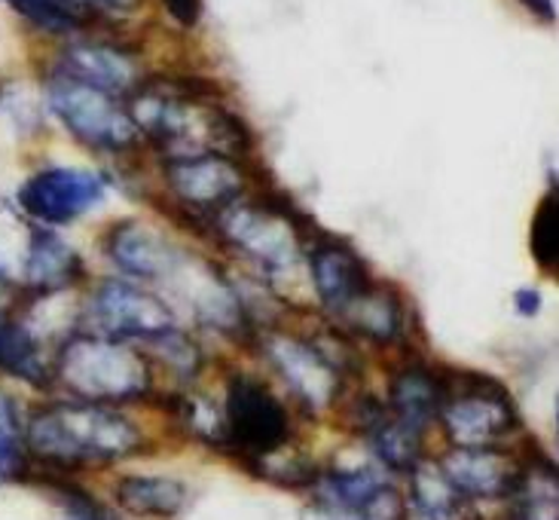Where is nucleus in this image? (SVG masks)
Masks as SVG:
<instances>
[{"instance_id":"obj_20","label":"nucleus","mask_w":559,"mask_h":520,"mask_svg":"<svg viewBox=\"0 0 559 520\" xmlns=\"http://www.w3.org/2000/svg\"><path fill=\"white\" fill-rule=\"evenodd\" d=\"M114 499L138 518H175L187 505V487L175 477H122Z\"/></svg>"},{"instance_id":"obj_1","label":"nucleus","mask_w":559,"mask_h":520,"mask_svg":"<svg viewBox=\"0 0 559 520\" xmlns=\"http://www.w3.org/2000/svg\"><path fill=\"white\" fill-rule=\"evenodd\" d=\"M25 447L31 462L61 474L135 453L141 428L105 404L59 401L37 407L25 419Z\"/></svg>"},{"instance_id":"obj_3","label":"nucleus","mask_w":559,"mask_h":520,"mask_svg":"<svg viewBox=\"0 0 559 520\" xmlns=\"http://www.w3.org/2000/svg\"><path fill=\"white\" fill-rule=\"evenodd\" d=\"M229 251L251 260L263 275L290 273L302 255V221L278 193L236 199L212 221Z\"/></svg>"},{"instance_id":"obj_18","label":"nucleus","mask_w":559,"mask_h":520,"mask_svg":"<svg viewBox=\"0 0 559 520\" xmlns=\"http://www.w3.org/2000/svg\"><path fill=\"white\" fill-rule=\"evenodd\" d=\"M361 435L370 444L373 457L389 469V472H413L423 462V428L409 426L397 419L385 404H373V411L364 416Z\"/></svg>"},{"instance_id":"obj_17","label":"nucleus","mask_w":559,"mask_h":520,"mask_svg":"<svg viewBox=\"0 0 559 520\" xmlns=\"http://www.w3.org/2000/svg\"><path fill=\"white\" fill-rule=\"evenodd\" d=\"M0 374L37 389L52 386V358L46 355L44 336L34 334L19 312L0 316Z\"/></svg>"},{"instance_id":"obj_11","label":"nucleus","mask_w":559,"mask_h":520,"mask_svg":"<svg viewBox=\"0 0 559 520\" xmlns=\"http://www.w3.org/2000/svg\"><path fill=\"white\" fill-rule=\"evenodd\" d=\"M438 465L447 481L471 503L511 499L530 477V459H516L499 447H455Z\"/></svg>"},{"instance_id":"obj_30","label":"nucleus","mask_w":559,"mask_h":520,"mask_svg":"<svg viewBox=\"0 0 559 520\" xmlns=\"http://www.w3.org/2000/svg\"><path fill=\"white\" fill-rule=\"evenodd\" d=\"M530 13H535L538 19H545V22H550V19H557V7H554V0H520Z\"/></svg>"},{"instance_id":"obj_14","label":"nucleus","mask_w":559,"mask_h":520,"mask_svg":"<svg viewBox=\"0 0 559 520\" xmlns=\"http://www.w3.org/2000/svg\"><path fill=\"white\" fill-rule=\"evenodd\" d=\"M407 300L389 282H370L352 304L336 316L348 331L364 340H373L379 346H392L407 336Z\"/></svg>"},{"instance_id":"obj_8","label":"nucleus","mask_w":559,"mask_h":520,"mask_svg":"<svg viewBox=\"0 0 559 520\" xmlns=\"http://www.w3.org/2000/svg\"><path fill=\"white\" fill-rule=\"evenodd\" d=\"M224 450L245 469L260 457H270L290 444V419L285 404L266 382L254 377H233L224 401Z\"/></svg>"},{"instance_id":"obj_7","label":"nucleus","mask_w":559,"mask_h":520,"mask_svg":"<svg viewBox=\"0 0 559 520\" xmlns=\"http://www.w3.org/2000/svg\"><path fill=\"white\" fill-rule=\"evenodd\" d=\"M260 350L270 358V365L278 370V377L287 382V389L300 398L309 411H324L340 398L343 389V374L348 362L340 355L348 350L346 340L336 334L331 340H309V336L285 334V331H273L260 340Z\"/></svg>"},{"instance_id":"obj_12","label":"nucleus","mask_w":559,"mask_h":520,"mask_svg":"<svg viewBox=\"0 0 559 520\" xmlns=\"http://www.w3.org/2000/svg\"><path fill=\"white\" fill-rule=\"evenodd\" d=\"M52 74L95 86L114 98L132 95L144 83L132 52L120 44H102V40H74L64 46Z\"/></svg>"},{"instance_id":"obj_15","label":"nucleus","mask_w":559,"mask_h":520,"mask_svg":"<svg viewBox=\"0 0 559 520\" xmlns=\"http://www.w3.org/2000/svg\"><path fill=\"white\" fill-rule=\"evenodd\" d=\"M83 275H86V267H83V258L76 255L74 245L61 239L56 229L37 227L25 279H22L25 300L46 297V294H64L74 288Z\"/></svg>"},{"instance_id":"obj_4","label":"nucleus","mask_w":559,"mask_h":520,"mask_svg":"<svg viewBox=\"0 0 559 520\" xmlns=\"http://www.w3.org/2000/svg\"><path fill=\"white\" fill-rule=\"evenodd\" d=\"M438 419L459 447H492L520 428V413L504 382L477 370L450 367Z\"/></svg>"},{"instance_id":"obj_10","label":"nucleus","mask_w":559,"mask_h":520,"mask_svg":"<svg viewBox=\"0 0 559 520\" xmlns=\"http://www.w3.org/2000/svg\"><path fill=\"white\" fill-rule=\"evenodd\" d=\"M107 181L92 168L46 166L19 187L15 205L40 227H68L105 202Z\"/></svg>"},{"instance_id":"obj_2","label":"nucleus","mask_w":559,"mask_h":520,"mask_svg":"<svg viewBox=\"0 0 559 520\" xmlns=\"http://www.w3.org/2000/svg\"><path fill=\"white\" fill-rule=\"evenodd\" d=\"M52 382L74 401L117 407L151 395L153 367L129 343L74 331L52 355Z\"/></svg>"},{"instance_id":"obj_26","label":"nucleus","mask_w":559,"mask_h":520,"mask_svg":"<svg viewBox=\"0 0 559 520\" xmlns=\"http://www.w3.org/2000/svg\"><path fill=\"white\" fill-rule=\"evenodd\" d=\"M514 503L508 508L504 520H557V489H547V493H532L530 477L523 489L511 496Z\"/></svg>"},{"instance_id":"obj_9","label":"nucleus","mask_w":559,"mask_h":520,"mask_svg":"<svg viewBox=\"0 0 559 520\" xmlns=\"http://www.w3.org/2000/svg\"><path fill=\"white\" fill-rule=\"evenodd\" d=\"M168 197L187 212V217L214 221L227 205L245 197L248 175L239 159H229L224 153H199L163 163Z\"/></svg>"},{"instance_id":"obj_24","label":"nucleus","mask_w":559,"mask_h":520,"mask_svg":"<svg viewBox=\"0 0 559 520\" xmlns=\"http://www.w3.org/2000/svg\"><path fill=\"white\" fill-rule=\"evenodd\" d=\"M15 13L22 15L28 25H34L52 37H71L76 31L86 28V10H80L68 0H10Z\"/></svg>"},{"instance_id":"obj_16","label":"nucleus","mask_w":559,"mask_h":520,"mask_svg":"<svg viewBox=\"0 0 559 520\" xmlns=\"http://www.w3.org/2000/svg\"><path fill=\"white\" fill-rule=\"evenodd\" d=\"M447 395V367L409 362L401 370H394L389 382V411L409 426L428 428L435 423Z\"/></svg>"},{"instance_id":"obj_21","label":"nucleus","mask_w":559,"mask_h":520,"mask_svg":"<svg viewBox=\"0 0 559 520\" xmlns=\"http://www.w3.org/2000/svg\"><path fill=\"white\" fill-rule=\"evenodd\" d=\"M37 227L40 224H34L15 202L0 197V275H7L19 288H22V279H25V267H28V255L34 236H37Z\"/></svg>"},{"instance_id":"obj_25","label":"nucleus","mask_w":559,"mask_h":520,"mask_svg":"<svg viewBox=\"0 0 559 520\" xmlns=\"http://www.w3.org/2000/svg\"><path fill=\"white\" fill-rule=\"evenodd\" d=\"M557 212L559 199L557 190H554V193H547V197L538 202L530 227L532 258H535V263H538L545 273H557Z\"/></svg>"},{"instance_id":"obj_22","label":"nucleus","mask_w":559,"mask_h":520,"mask_svg":"<svg viewBox=\"0 0 559 520\" xmlns=\"http://www.w3.org/2000/svg\"><path fill=\"white\" fill-rule=\"evenodd\" d=\"M302 520H407V499L401 496V489L385 484L364 503L318 499L302 511Z\"/></svg>"},{"instance_id":"obj_13","label":"nucleus","mask_w":559,"mask_h":520,"mask_svg":"<svg viewBox=\"0 0 559 520\" xmlns=\"http://www.w3.org/2000/svg\"><path fill=\"white\" fill-rule=\"evenodd\" d=\"M306 260H309V275L318 300L331 316H340L373 282L361 255L346 239H333V236L316 239L306 248Z\"/></svg>"},{"instance_id":"obj_6","label":"nucleus","mask_w":559,"mask_h":520,"mask_svg":"<svg viewBox=\"0 0 559 520\" xmlns=\"http://www.w3.org/2000/svg\"><path fill=\"white\" fill-rule=\"evenodd\" d=\"M46 102H49V110L61 120V126L90 151L126 153L138 147V141H141L135 120L120 105V98L95 90V86L52 74L49 86H46Z\"/></svg>"},{"instance_id":"obj_27","label":"nucleus","mask_w":559,"mask_h":520,"mask_svg":"<svg viewBox=\"0 0 559 520\" xmlns=\"http://www.w3.org/2000/svg\"><path fill=\"white\" fill-rule=\"evenodd\" d=\"M166 3V13L183 25V28H193L202 13V0H163Z\"/></svg>"},{"instance_id":"obj_5","label":"nucleus","mask_w":559,"mask_h":520,"mask_svg":"<svg viewBox=\"0 0 559 520\" xmlns=\"http://www.w3.org/2000/svg\"><path fill=\"white\" fill-rule=\"evenodd\" d=\"M76 331L120 340V343H156L178 331L171 306L147 285L107 279L95 285L80 309Z\"/></svg>"},{"instance_id":"obj_28","label":"nucleus","mask_w":559,"mask_h":520,"mask_svg":"<svg viewBox=\"0 0 559 520\" xmlns=\"http://www.w3.org/2000/svg\"><path fill=\"white\" fill-rule=\"evenodd\" d=\"M25 306V294L22 288L10 282L7 275H0V316H15Z\"/></svg>"},{"instance_id":"obj_19","label":"nucleus","mask_w":559,"mask_h":520,"mask_svg":"<svg viewBox=\"0 0 559 520\" xmlns=\"http://www.w3.org/2000/svg\"><path fill=\"white\" fill-rule=\"evenodd\" d=\"M409 505L419 520H484V515L447 481L438 462H419L409 472Z\"/></svg>"},{"instance_id":"obj_23","label":"nucleus","mask_w":559,"mask_h":520,"mask_svg":"<svg viewBox=\"0 0 559 520\" xmlns=\"http://www.w3.org/2000/svg\"><path fill=\"white\" fill-rule=\"evenodd\" d=\"M31 474L28 447H25V419L7 389H0V484L25 481Z\"/></svg>"},{"instance_id":"obj_29","label":"nucleus","mask_w":559,"mask_h":520,"mask_svg":"<svg viewBox=\"0 0 559 520\" xmlns=\"http://www.w3.org/2000/svg\"><path fill=\"white\" fill-rule=\"evenodd\" d=\"M514 309L520 316H538L542 309V291L538 288H520L514 294Z\"/></svg>"}]
</instances>
